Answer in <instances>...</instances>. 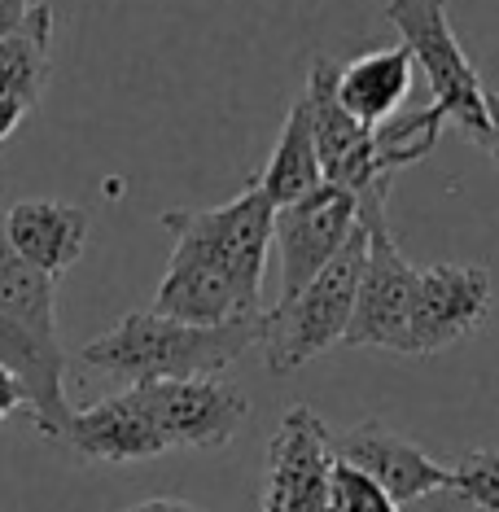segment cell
<instances>
[{"instance_id": "6da1fadb", "label": "cell", "mask_w": 499, "mask_h": 512, "mask_svg": "<svg viewBox=\"0 0 499 512\" xmlns=\"http://www.w3.org/2000/svg\"><path fill=\"white\" fill-rule=\"evenodd\" d=\"M263 311L224 324H184L158 316V311H127L114 329L92 337L79 359L106 377H123L127 386L132 381L219 377L263 342Z\"/></svg>"}, {"instance_id": "7a4b0ae2", "label": "cell", "mask_w": 499, "mask_h": 512, "mask_svg": "<svg viewBox=\"0 0 499 512\" xmlns=\"http://www.w3.org/2000/svg\"><path fill=\"white\" fill-rule=\"evenodd\" d=\"M364 254H368V232L355 228L346 237V246L320 267L311 281L298 289L294 298L272 302L263 311V364L276 377L311 364L316 355L342 346L346 324H351L355 307V289L359 272H364Z\"/></svg>"}, {"instance_id": "3957f363", "label": "cell", "mask_w": 499, "mask_h": 512, "mask_svg": "<svg viewBox=\"0 0 499 512\" xmlns=\"http://www.w3.org/2000/svg\"><path fill=\"white\" fill-rule=\"evenodd\" d=\"M272 211L276 206L259 189V180H250L224 206L162 211V228L176 237V246H189L202 259H211L237 285L246 307L263 311V267H268V246H272Z\"/></svg>"}, {"instance_id": "277c9868", "label": "cell", "mask_w": 499, "mask_h": 512, "mask_svg": "<svg viewBox=\"0 0 499 512\" xmlns=\"http://www.w3.org/2000/svg\"><path fill=\"white\" fill-rule=\"evenodd\" d=\"M386 22L399 31L412 66L425 71L438 114L456 123L478 149H486V88L447 18V0H386Z\"/></svg>"}, {"instance_id": "5b68a950", "label": "cell", "mask_w": 499, "mask_h": 512, "mask_svg": "<svg viewBox=\"0 0 499 512\" xmlns=\"http://www.w3.org/2000/svg\"><path fill=\"white\" fill-rule=\"evenodd\" d=\"M333 71L338 66L329 57H311L307 71V106H311V136H316V158L324 184H338L355 197L359 228H381L390 224L386 202H390V176L377 167V141L373 127L346 114L333 97Z\"/></svg>"}, {"instance_id": "8992f818", "label": "cell", "mask_w": 499, "mask_h": 512, "mask_svg": "<svg viewBox=\"0 0 499 512\" xmlns=\"http://www.w3.org/2000/svg\"><path fill=\"white\" fill-rule=\"evenodd\" d=\"M132 386H141L167 451H219L250 416V399L224 377L132 381Z\"/></svg>"}, {"instance_id": "52a82bcc", "label": "cell", "mask_w": 499, "mask_h": 512, "mask_svg": "<svg viewBox=\"0 0 499 512\" xmlns=\"http://www.w3.org/2000/svg\"><path fill=\"white\" fill-rule=\"evenodd\" d=\"M491 316V272L478 263L416 267L408 307V355H434L478 333Z\"/></svg>"}, {"instance_id": "ba28073f", "label": "cell", "mask_w": 499, "mask_h": 512, "mask_svg": "<svg viewBox=\"0 0 499 512\" xmlns=\"http://www.w3.org/2000/svg\"><path fill=\"white\" fill-rule=\"evenodd\" d=\"M359 228L355 197L338 184H320L307 197L272 211V246L281 254V298H294L324 263L333 259L346 237Z\"/></svg>"}, {"instance_id": "9c48e42d", "label": "cell", "mask_w": 499, "mask_h": 512, "mask_svg": "<svg viewBox=\"0 0 499 512\" xmlns=\"http://www.w3.org/2000/svg\"><path fill=\"white\" fill-rule=\"evenodd\" d=\"M364 232H368V254L342 346H373V351L408 355V307H412L416 263H408L403 250L394 246L390 224Z\"/></svg>"}, {"instance_id": "30bf717a", "label": "cell", "mask_w": 499, "mask_h": 512, "mask_svg": "<svg viewBox=\"0 0 499 512\" xmlns=\"http://www.w3.org/2000/svg\"><path fill=\"white\" fill-rule=\"evenodd\" d=\"M329 429L311 407H289L268 447L263 512H329Z\"/></svg>"}, {"instance_id": "8fae6325", "label": "cell", "mask_w": 499, "mask_h": 512, "mask_svg": "<svg viewBox=\"0 0 499 512\" xmlns=\"http://www.w3.org/2000/svg\"><path fill=\"white\" fill-rule=\"evenodd\" d=\"M333 460L351 464V469L368 473L399 508L416 504V499L451 486V464H438L429 451H421L412 438H403L399 429L386 421H359L346 434L329 438Z\"/></svg>"}, {"instance_id": "7c38bea8", "label": "cell", "mask_w": 499, "mask_h": 512, "mask_svg": "<svg viewBox=\"0 0 499 512\" xmlns=\"http://www.w3.org/2000/svg\"><path fill=\"white\" fill-rule=\"evenodd\" d=\"M62 442L79 460H106V464L167 456L141 386H127L123 394H110V399L92 403L84 412H71V421L62 429Z\"/></svg>"}, {"instance_id": "4fadbf2b", "label": "cell", "mask_w": 499, "mask_h": 512, "mask_svg": "<svg viewBox=\"0 0 499 512\" xmlns=\"http://www.w3.org/2000/svg\"><path fill=\"white\" fill-rule=\"evenodd\" d=\"M0 232H5L9 250L22 263L40 267L44 276H62L84 259L92 219L84 206L57 202V197H22L5 215H0Z\"/></svg>"}, {"instance_id": "5bb4252c", "label": "cell", "mask_w": 499, "mask_h": 512, "mask_svg": "<svg viewBox=\"0 0 499 512\" xmlns=\"http://www.w3.org/2000/svg\"><path fill=\"white\" fill-rule=\"evenodd\" d=\"M149 311L184 320V324H224L237 316H259L254 307H246L237 285H232L211 259H202V254L189 246L171 250V263H167V272H162Z\"/></svg>"}, {"instance_id": "9a60e30c", "label": "cell", "mask_w": 499, "mask_h": 512, "mask_svg": "<svg viewBox=\"0 0 499 512\" xmlns=\"http://www.w3.org/2000/svg\"><path fill=\"white\" fill-rule=\"evenodd\" d=\"M412 57L403 44L394 49H377V53H364L355 62H346L333 71V97L346 114H355L359 123L377 127L381 119L399 114L403 97L412 92Z\"/></svg>"}, {"instance_id": "2e32d148", "label": "cell", "mask_w": 499, "mask_h": 512, "mask_svg": "<svg viewBox=\"0 0 499 512\" xmlns=\"http://www.w3.org/2000/svg\"><path fill=\"white\" fill-rule=\"evenodd\" d=\"M53 71V9L31 0L27 18L0 40V97H14L36 110Z\"/></svg>"}, {"instance_id": "e0dca14e", "label": "cell", "mask_w": 499, "mask_h": 512, "mask_svg": "<svg viewBox=\"0 0 499 512\" xmlns=\"http://www.w3.org/2000/svg\"><path fill=\"white\" fill-rule=\"evenodd\" d=\"M320 158H316V136H311V106H307V92H298L294 106L285 114V127L276 136V149L268 158L259 176V189L268 193L272 206H289L298 197H307L311 189H320Z\"/></svg>"}, {"instance_id": "ac0fdd59", "label": "cell", "mask_w": 499, "mask_h": 512, "mask_svg": "<svg viewBox=\"0 0 499 512\" xmlns=\"http://www.w3.org/2000/svg\"><path fill=\"white\" fill-rule=\"evenodd\" d=\"M447 127V119L438 114V106L425 110H408V114H390L373 127V141H377V167L394 180L403 167L421 162L429 149L438 145V132Z\"/></svg>"}, {"instance_id": "d6986e66", "label": "cell", "mask_w": 499, "mask_h": 512, "mask_svg": "<svg viewBox=\"0 0 499 512\" xmlns=\"http://www.w3.org/2000/svg\"><path fill=\"white\" fill-rule=\"evenodd\" d=\"M329 512H403L368 473L333 460L329 469Z\"/></svg>"}, {"instance_id": "ffe728a7", "label": "cell", "mask_w": 499, "mask_h": 512, "mask_svg": "<svg viewBox=\"0 0 499 512\" xmlns=\"http://www.w3.org/2000/svg\"><path fill=\"white\" fill-rule=\"evenodd\" d=\"M451 491L469 495L473 504L499 512V451L478 447L464 451V456L451 464Z\"/></svg>"}, {"instance_id": "44dd1931", "label": "cell", "mask_w": 499, "mask_h": 512, "mask_svg": "<svg viewBox=\"0 0 499 512\" xmlns=\"http://www.w3.org/2000/svg\"><path fill=\"white\" fill-rule=\"evenodd\" d=\"M403 512H491V508L473 504L469 495H460V491H451V486H443V491H434V495L416 499V504H408Z\"/></svg>"}, {"instance_id": "7402d4cb", "label": "cell", "mask_w": 499, "mask_h": 512, "mask_svg": "<svg viewBox=\"0 0 499 512\" xmlns=\"http://www.w3.org/2000/svg\"><path fill=\"white\" fill-rule=\"evenodd\" d=\"M18 407H27V390H22V381H18L14 368L0 364V421H9Z\"/></svg>"}, {"instance_id": "603a6c76", "label": "cell", "mask_w": 499, "mask_h": 512, "mask_svg": "<svg viewBox=\"0 0 499 512\" xmlns=\"http://www.w3.org/2000/svg\"><path fill=\"white\" fill-rule=\"evenodd\" d=\"M482 101H486V154L499 162V92L486 88Z\"/></svg>"}, {"instance_id": "cb8c5ba5", "label": "cell", "mask_w": 499, "mask_h": 512, "mask_svg": "<svg viewBox=\"0 0 499 512\" xmlns=\"http://www.w3.org/2000/svg\"><path fill=\"white\" fill-rule=\"evenodd\" d=\"M27 106H22V101H14V97H0V145L9 141V136L18 132L22 127V119H27Z\"/></svg>"}, {"instance_id": "d4e9b609", "label": "cell", "mask_w": 499, "mask_h": 512, "mask_svg": "<svg viewBox=\"0 0 499 512\" xmlns=\"http://www.w3.org/2000/svg\"><path fill=\"white\" fill-rule=\"evenodd\" d=\"M123 512H206V508L189 504V499H141V504H132Z\"/></svg>"}, {"instance_id": "484cf974", "label": "cell", "mask_w": 499, "mask_h": 512, "mask_svg": "<svg viewBox=\"0 0 499 512\" xmlns=\"http://www.w3.org/2000/svg\"><path fill=\"white\" fill-rule=\"evenodd\" d=\"M27 9H31V0H0V40L27 18Z\"/></svg>"}]
</instances>
